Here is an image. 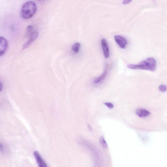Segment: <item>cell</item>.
<instances>
[{
  "instance_id": "277c9868",
  "label": "cell",
  "mask_w": 167,
  "mask_h": 167,
  "mask_svg": "<svg viewBox=\"0 0 167 167\" xmlns=\"http://www.w3.org/2000/svg\"><path fill=\"white\" fill-rule=\"evenodd\" d=\"M115 39L116 43L118 44L120 48L122 49H124L127 46V41L124 37L116 35L114 36Z\"/></svg>"
},
{
  "instance_id": "2e32d148",
  "label": "cell",
  "mask_w": 167,
  "mask_h": 167,
  "mask_svg": "<svg viewBox=\"0 0 167 167\" xmlns=\"http://www.w3.org/2000/svg\"><path fill=\"white\" fill-rule=\"evenodd\" d=\"M88 128L89 129L90 131H92V128L91 127H90V125H88Z\"/></svg>"
},
{
  "instance_id": "ba28073f",
  "label": "cell",
  "mask_w": 167,
  "mask_h": 167,
  "mask_svg": "<svg viewBox=\"0 0 167 167\" xmlns=\"http://www.w3.org/2000/svg\"><path fill=\"white\" fill-rule=\"evenodd\" d=\"M136 113L138 116L141 118H145L150 114L149 111L142 108H139L137 109L136 111Z\"/></svg>"
},
{
  "instance_id": "3957f363",
  "label": "cell",
  "mask_w": 167,
  "mask_h": 167,
  "mask_svg": "<svg viewBox=\"0 0 167 167\" xmlns=\"http://www.w3.org/2000/svg\"><path fill=\"white\" fill-rule=\"evenodd\" d=\"M38 32L37 30L34 31L31 34V36L29 37L30 38H29L27 42L23 45L22 47V50H23L27 48L36 39L38 36Z\"/></svg>"
},
{
  "instance_id": "6da1fadb",
  "label": "cell",
  "mask_w": 167,
  "mask_h": 167,
  "mask_svg": "<svg viewBox=\"0 0 167 167\" xmlns=\"http://www.w3.org/2000/svg\"><path fill=\"white\" fill-rule=\"evenodd\" d=\"M129 68L131 69H141L154 71L156 69V63L154 58H147L137 64H129Z\"/></svg>"
},
{
  "instance_id": "8992f818",
  "label": "cell",
  "mask_w": 167,
  "mask_h": 167,
  "mask_svg": "<svg viewBox=\"0 0 167 167\" xmlns=\"http://www.w3.org/2000/svg\"><path fill=\"white\" fill-rule=\"evenodd\" d=\"M1 43H0V55L1 56L3 55L6 51L8 46V43L7 40L5 38L1 37Z\"/></svg>"
},
{
  "instance_id": "4fadbf2b",
  "label": "cell",
  "mask_w": 167,
  "mask_h": 167,
  "mask_svg": "<svg viewBox=\"0 0 167 167\" xmlns=\"http://www.w3.org/2000/svg\"><path fill=\"white\" fill-rule=\"evenodd\" d=\"M159 90L163 92H165L167 90V87L165 85H161L159 87Z\"/></svg>"
},
{
  "instance_id": "7c38bea8",
  "label": "cell",
  "mask_w": 167,
  "mask_h": 167,
  "mask_svg": "<svg viewBox=\"0 0 167 167\" xmlns=\"http://www.w3.org/2000/svg\"><path fill=\"white\" fill-rule=\"evenodd\" d=\"M99 142L102 146V147L104 149H107L108 147L107 144L103 136H102L99 139Z\"/></svg>"
},
{
  "instance_id": "9a60e30c",
  "label": "cell",
  "mask_w": 167,
  "mask_h": 167,
  "mask_svg": "<svg viewBox=\"0 0 167 167\" xmlns=\"http://www.w3.org/2000/svg\"><path fill=\"white\" fill-rule=\"evenodd\" d=\"M131 1H128V0H125V1H123V4H127L130 3Z\"/></svg>"
},
{
  "instance_id": "5bb4252c",
  "label": "cell",
  "mask_w": 167,
  "mask_h": 167,
  "mask_svg": "<svg viewBox=\"0 0 167 167\" xmlns=\"http://www.w3.org/2000/svg\"><path fill=\"white\" fill-rule=\"evenodd\" d=\"M104 104L107 107L110 108V109H111V108H112L114 107V105L112 103H110V102H104Z\"/></svg>"
},
{
  "instance_id": "9c48e42d",
  "label": "cell",
  "mask_w": 167,
  "mask_h": 167,
  "mask_svg": "<svg viewBox=\"0 0 167 167\" xmlns=\"http://www.w3.org/2000/svg\"><path fill=\"white\" fill-rule=\"evenodd\" d=\"M108 67V65H106L103 74L100 76H99V77L95 79L94 81V83L95 84H98L104 80L105 78L106 77L107 74Z\"/></svg>"
},
{
  "instance_id": "8fae6325",
  "label": "cell",
  "mask_w": 167,
  "mask_h": 167,
  "mask_svg": "<svg viewBox=\"0 0 167 167\" xmlns=\"http://www.w3.org/2000/svg\"><path fill=\"white\" fill-rule=\"evenodd\" d=\"M33 26L32 25H30L28 26L26 29V36L29 37L33 33Z\"/></svg>"
},
{
  "instance_id": "52a82bcc",
  "label": "cell",
  "mask_w": 167,
  "mask_h": 167,
  "mask_svg": "<svg viewBox=\"0 0 167 167\" xmlns=\"http://www.w3.org/2000/svg\"><path fill=\"white\" fill-rule=\"evenodd\" d=\"M101 43L104 56L108 58L109 57V50L107 42L106 40L103 39L101 41Z\"/></svg>"
},
{
  "instance_id": "30bf717a",
  "label": "cell",
  "mask_w": 167,
  "mask_h": 167,
  "mask_svg": "<svg viewBox=\"0 0 167 167\" xmlns=\"http://www.w3.org/2000/svg\"><path fill=\"white\" fill-rule=\"evenodd\" d=\"M81 45L80 43H77L73 45L72 47V50L75 53V54L78 53L80 51V47Z\"/></svg>"
},
{
  "instance_id": "7a4b0ae2",
  "label": "cell",
  "mask_w": 167,
  "mask_h": 167,
  "mask_svg": "<svg viewBox=\"0 0 167 167\" xmlns=\"http://www.w3.org/2000/svg\"><path fill=\"white\" fill-rule=\"evenodd\" d=\"M37 6L34 2L29 1L23 4L21 9V14L23 18L28 19L33 17L37 11Z\"/></svg>"
},
{
  "instance_id": "5b68a950",
  "label": "cell",
  "mask_w": 167,
  "mask_h": 167,
  "mask_svg": "<svg viewBox=\"0 0 167 167\" xmlns=\"http://www.w3.org/2000/svg\"><path fill=\"white\" fill-rule=\"evenodd\" d=\"M34 155L38 167H48L45 161H44L38 152L37 151H34Z\"/></svg>"
}]
</instances>
